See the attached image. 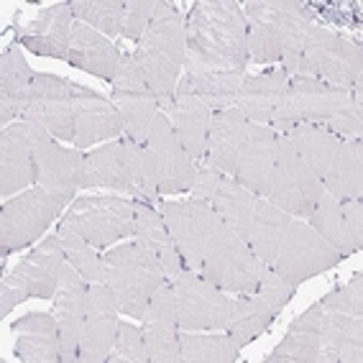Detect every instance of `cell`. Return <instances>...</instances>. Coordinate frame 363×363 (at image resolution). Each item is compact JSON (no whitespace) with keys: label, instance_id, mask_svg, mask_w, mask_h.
I'll use <instances>...</instances> for the list:
<instances>
[{"label":"cell","instance_id":"836d02e7","mask_svg":"<svg viewBox=\"0 0 363 363\" xmlns=\"http://www.w3.org/2000/svg\"><path fill=\"white\" fill-rule=\"evenodd\" d=\"M286 82H289V74L284 72V67H277V69L246 77L243 84H240V92L233 105L243 113V118H246L248 123L269 125L272 123L274 105L279 100Z\"/></svg>","mask_w":363,"mask_h":363},{"label":"cell","instance_id":"4dcf8cb0","mask_svg":"<svg viewBox=\"0 0 363 363\" xmlns=\"http://www.w3.org/2000/svg\"><path fill=\"white\" fill-rule=\"evenodd\" d=\"M248 36V62H281V31L277 0H251L243 6Z\"/></svg>","mask_w":363,"mask_h":363},{"label":"cell","instance_id":"d4e9b609","mask_svg":"<svg viewBox=\"0 0 363 363\" xmlns=\"http://www.w3.org/2000/svg\"><path fill=\"white\" fill-rule=\"evenodd\" d=\"M164 116L169 118V123L174 128L177 138L184 149L189 151V156L200 162L208 154V133H210V118L213 111L208 108V103L202 98H197L192 87L187 84V79L182 77L174 90V100L169 105Z\"/></svg>","mask_w":363,"mask_h":363},{"label":"cell","instance_id":"7dc6e473","mask_svg":"<svg viewBox=\"0 0 363 363\" xmlns=\"http://www.w3.org/2000/svg\"><path fill=\"white\" fill-rule=\"evenodd\" d=\"M74 21H82L103 36H121L125 18V0H74Z\"/></svg>","mask_w":363,"mask_h":363},{"label":"cell","instance_id":"3957f363","mask_svg":"<svg viewBox=\"0 0 363 363\" xmlns=\"http://www.w3.org/2000/svg\"><path fill=\"white\" fill-rule=\"evenodd\" d=\"M187 46L208 57L248 67L246 16L235 0H200L184 18Z\"/></svg>","mask_w":363,"mask_h":363},{"label":"cell","instance_id":"bcb514c9","mask_svg":"<svg viewBox=\"0 0 363 363\" xmlns=\"http://www.w3.org/2000/svg\"><path fill=\"white\" fill-rule=\"evenodd\" d=\"M59 243L65 248L67 264H72L79 272L84 281L90 284H105V264L98 256V248L87 243L82 235L74 230L72 225H67L65 220L59 223Z\"/></svg>","mask_w":363,"mask_h":363},{"label":"cell","instance_id":"ab89813d","mask_svg":"<svg viewBox=\"0 0 363 363\" xmlns=\"http://www.w3.org/2000/svg\"><path fill=\"white\" fill-rule=\"evenodd\" d=\"M256 202L259 197L248 192L240 182H235L233 177H223L218 195L213 200V210L220 215V220L225 223L240 240L248 243V233H251L253 213H256Z\"/></svg>","mask_w":363,"mask_h":363},{"label":"cell","instance_id":"db71d44e","mask_svg":"<svg viewBox=\"0 0 363 363\" xmlns=\"http://www.w3.org/2000/svg\"><path fill=\"white\" fill-rule=\"evenodd\" d=\"M343 218H345V228H348V235H350V240H353V246H356V251H361L363 248V202L345 200Z\"/></svg>","mask_w":363,"mask_h":363},{"label":"cell","instance_id":"d590c367","mask_svg":"<svg viewBox=\"0 0 363 363\" xmlns=\"http://www.w3.org/2000/svg\"><path fill=\"white\" fill-rule=\"evenodd\" d=\"M84 189H113L118 195H130L128 164L123 141L105 143L84 156Z\"/></svg>","mask_w":363,"mask_h":363},{"label":"cell","instance_id":"8fae6325","mask_svg":"<svg viewBox=\"0 0 363 363\" xmlns=\"http://www.w3.org/2000/svg\"><path fill=\"white\" fill-rule=\"evenodd\" d=\"M169 284L174 294L179 330H223L228 325L230 299L225 297L220 286H215L202 274L192 272V269H182Z\"/></svg>","mask_w":363,"mask_h":363},{"label":"cell","instance_id":"277c9868","mask_svg":"<svg viewBox=\"0 0 363 363\" xmlns=\"http://www.w3.org/2000/svg\"><path fill=\"white\" fill-rule=\"evenodd\" d=\"M363 69V52L358 41H350L333 28H325L320 23H312L307 31L305 49L299 54L297 74L302 77L320 79L333 87L353 90Z\"/></svg>","mask_w":363,"mask_h":363},{"label":"cell","instance_id":"5b68a950","mask_svg":"<svg viewBox=\"0 0 363 363\" xmlns=\"http://www.w3.org/2000/svg\"><path fill=\"white\" fill-rule=\"evenodd\" d=\"M67 256L59 235H49L8 274L0 284V315H11L16 305L26 299H54L59 281L65 277Z\"/></svg>","mask_w":363,"mask_h":363},{"label":"cell","instance_id":"30bf717a","mask_svg":"<svg viewBox=\"0 0 363 363\" xmlns=\"http://www.w3.org/2000/svg\"><path fill=\"white\" fill-rule=\"evenodd\" d=\"M62 220L103 251L111 243L133 235V200L121 195L79 197L67 208Z\"/></svg>","mask_w":363,"mask_h":363},{"label":"cell","instance_id":"74e56055","mask_svg":"<svg viewBox=\"0 0 363 363\" xmlns=\"http://www.w3.org/2000/svg\"><path fill=\"white\" fill-rule=\"evenodd\" d=\"M292 220H294L292 215L279 210L269 200L256 202L251 233H248V246H251V251L256 253V259L264 266L274 264V259H277V253H279V248H281V240H284Z\"/></svg>","mask_w":363,"mask_h":363},{"label":"cell","instance_id":"52a82bcc","mask_svg":"<svg viewBox=\"0 0 363 363\" xmlns=\"http://www.w3.org/2000/svg\"><path fill=\"white\" fill-rule=\"evenodd\" d=\"M323 192V179L299 159L292 141L286 136L277 138V156L266 200L292 218H310Z\"/></svg>","mask_w":363,"mask_h":363},{"label":"cell","instance_id":"d6986e66","mask_svg":"<svg viewBox=\"0 0 363 363\" xmlns=\"http://www.w3.org/2000/svg\"><path fill=\"white\" fill-rule=\"evenodd\" d=\"M23 121L39 123L59 141H74V103H72V82L57 74L36 72L28 95Z\"/></svg>","mask_w":363,"mask_h":363},{"label":"cell","instance_id":"816d5d0a","mask_svg":"<svg viewBox=\"0 0 363 363\" xmlns=\"http://www.w3.org/2000/svg\"><path fill=\"white\" fill-rule=\"evenodd\" d=\"M156 3L151 0H125V18H123V33L125 39L141 41L151 18H154Z\"/></svg>","mask_w":363,"mask_h":363},{"label":"cell","instance_id":"60d3db41","mask_svg":"<svg viewBox=\"0 0 363 363\" xmlns=\"http://www.w3.org/2000/svg\"><path fill=\"white\" fill-rule=\"evenodd\" d=\"M277 11H279V31H281V62L284 72L292 77L297 74L299 54L305 49V39L312 21L310 8L299 0H277Z\"/></svg>","mask_w":363,"mask_h":363},{"label":"cell","instance_id":"7a4b0ae2","mask_svg":"<svg viewBox=\"0 0 363 363\" xmlns=\"http://www.w3.org/2000/svg\"><path fill=\"white\" fill-rule=\"evenodd\" d=\"M103 264L105 286L111 289L118 310L128 318L143 320L151 297L167 281L162 261L141 243H121L105 253Z\"/></svg>","mask_w":363,"mask_h":363},{"label":"cell","instance_id":"681fc988","mask_svg":"<svg viewBox=\"0 0 363 363\" xmlns=\"http://www.w3.org/2000/svg\"><path fill=\"white\" fill-rule=\"evenodd\" d=\"M325 128L335 133L340 141L343 138H361L363 130V82H358L353 90H350V100L343 111L337 113L333 121L325 123Z\"/></svg>","mask_w":363,"mask_h":363},{"label":"cell","instance_id":"83f0119b","mask_svg":"<svg viewBox=\"0 0 363 363\" xmlns=\"http://www.w3.org/2000/svg\"><path fill=\"white\" fill-rule=\"evenodd\" d=\"M121 57H123V52L108 36H103V33L90 28L82 21H74L69 54H67V62L74 69H82L87 74H92V77L113 84L118 67H121Z\"/></svg>","mask_w":363,"mask_h":363},{"label":"cell","instance_id":"44dd1931","mask_svg":"<svg viewBox=\"0 0 363 363\" xmlns=\"http://www.w3.org/2000/svg\"><path fill=\"white\" fill-rule=\"evenodd\" d=\"M82 174L84 156L79 151L65 149L54 138L36 149V182L57 202L59 213L74 202L77 189L82 187Z\"/></svg>","mask_w":363,"mask_h":363},{"label":"cell","instance_id":"e0dca14e","mask_svg":"<svg viewBox=\"0 0 363 363\" xmlns=\"http://www.w3.org/2000/svg\"><path fill=\"white\" fill-rule=\"evenodd\" d=\"M184 79L197 98L208 103L210 111H223L235 103L240 84L246 79V67L220 57H208L187 46L184 54Z\"/></svg>","mask_w":363,"mask_h":363},{"label":"cell","instance_id":"4316f807","mask_svg":"<svg viewBox=\"0 0 363 363\" xmlns=\"http://www.w3.org/2000/svg\"><path fill=\"white\" fill-rule=\"evenodd\" d=\"M277 138H279V133L272 125L248 123L246 128V141L240 146L233 179L240 182L256 197H266V192H269L274 156H277Z\"/></svg>","mask_w":363,"mask_h":363},{"label":"cell","instance_id":"8992f818","mask_svg":"<svg viewBox=\"0 0 363 363\" xmlns=\"http://www.w3.org/2000/svg\"><path fill=\"white\" fill-rule=\"evenodd\" d=\"M348 100H350V90L333 87L328 82L302 77V74H294V77H289L279 100L274 105L272 128L284 136L297 123L325 125L328 121H333L337 113L343 111L345 105H348Z\"/></svg>","mask_w":363,"mask_h":363},{"label":"cell","instance_id":"7c38bea8","mask_svg":"<svg viewBox=\"0 0 363 363\" xmlns=\"http://www.w3.org/2000/svg\"><path fill=\"white\" fill-rule=\"evenodd\" d=\"M54 138L31 121H13L0 130V195L8 200L36 184V149Z\"/></svg>","mask_w":363,"mask_h":363},{"label":"cell","instance_id":"f35d334b","mask_svg":"<svg viewBox=\"0 0 363 363\" xmlns=\"http://www.w3.org/2000/svg\"><path fill=\"white\" fill-rule=\"evenodd\" d=\"M292 141L294 151L299 154V159L323 179L330 162L335 159L337 149H340V138L335 133L325 128L320 123H297L289 133H284Z\"/></svg>","mask_w":363,"mask_h":363},{"label":"cell","instance_id":"f1b7e54d","mask_svg":"<svg viewBox=\"0 0 363 363\" xmlns=\"http://www.w3.org/2000/svg\"><path fill=\"white\" fill-rule=\"evenodd\" d=\"M16 337V358L23 363L62 361V337L54 312H28L11 325Z\"/></svg>","mask_w":363,"mask_h":363},{"label":"cell","instance_id":"9c48e42d","mask_svg":"<svg viewBox=\"0 0 363 363\" xmlns=\"http://www.w3.org/2000/svg\"><path fill=\"white\" fill-rule=\"evenodd\" d=\"M200 274L215 286H220L223 292L253 294L259 289L264 264L256 259L246 240H240L230 228L223 225L213 246L208 248Z\"/></svg>","mask_w":363,"mask_h":363},{"label":"cell","instance_id":"ffe728a7","mask_svg":"<svg viewBox=\"0 0 363 363\" xmlns=\"http://www.w3.org/2000/svg\"><path fill=\"white\" fill-rule=\"evenodd\" d=\"M72 103H74V146L87 149L98 141H111L125 133L123 118L108 100L92 87L72 82Z\"/></svg>","mask_w":363,"mask_h":363},{"label":"cell","instance_id":"e575fe53","mask_svg":"<svg viewBox=\"0 0 363 363\" xmlns=\"http://www.w3.org/2000/svg\"><path fill=\"white\" fill-rule=\"evenodd\" d=\"M320 302L302 312L294 323L289 325V333L284 335L277 348L272 350V356L266 358L269 363H323V353H320Z\"/></svg>","mask_w":363,"mask_h":363},{"label":"cell","instance_id":"484cf974","mask_svg":"<svg viewBox=\"0 0 363 363\" xmlns=\"http://www.w3.org/2000/svg\"><path fill=\"white\" fill-rule=\"evenodd\" d=\"M72 26H74V13L72 3H54L44 8L28 21L18 31V44L26 46L36 57L65 59L69 54Z\"/></svg>","mask_w":363,"mask_h":363},{"label":"cell","instance_id":"9a60e30c","mask_svg":"<svg viewBox=\"0 0 363 363\" xmlns=\"http://www.w3.org/2000/svg\"><path fill=\"white\" fill-rule=\"evenodd\" d=\"M111 100L123 118L125 136L138 143H146L151 123L159 116V100H156L143 69L130 54L121 57V67H118V74L113 79Z\"/></svg>","mask_w":363,"mask_h":363},{"label":"cell","instance_id":"7bdbcfd3","mask_svg":"<svg viewBox=\"0 0 363 363\" xmlns=\"http://www.w3.org/2000/svg\"><path fill=\"white\" fill-rule=\"evenodd\" d=\"M179 348H182V363H235L243 345L230 333L205 335V330L202 333L184 330L179 335Z\"/></svg>","mask_w":363,"mask_h":363},{"label":"cell","instance_id":"6da1fadb","mask_svg":"<svg viewBox=\"0 0 363 363\" xmlns=\"http://www.w3.org/2000/svg\"><path fill=\"white\" fill-rule=\"evenodd\" d=\"M184 54H187L184 18L172 3L159 0L154 18H151L149 28L143 33V39L138 41L133 59L149 79L162 113L174 100V90L179 84L182 67H184Z\"/></svg>","mask_w":363,"mask_h":363},{"label":"cell","instance_id":"cb8c5ba5","mask_svg":"<svg viewBox=\"0 0 363 363\" xmlns=\"http://www.w3.org/2000/svg\"><path fill=\"white\" fill-rule=\"evenodd\" d=\"M141 323L151 363H182L179 323H177L174 294H172V284L169 281H164L156 289Z\"/></svg>","mask_w":363,"mask_h":363},{"label":"cell","instance_id":"b9f144b4","mask_svg":"<svg viewBox=\"0 0 363 363\" xmlns=\"http://www.w3.org/2000/svg\"><path fill=\"white\" fill-rule=\"evenodd\" d=\"M274 318L277 315L259 292L238 294L235 299H230V318H228L225 328L240 345H248L272 328Z\"/></svg>","mask_w":363,"mask_h":363},{"label":"cell","instance_id":"f5cc1de1","mask_svg":"<svg viewBox=\"0 0 363 363\" xmlns=\"http://www.w3.org/2000/svg\"><path fill=\"white\" fill-rule=\"evenodd\" d=\"M195 164H197L195 182H192V189H189V192H192V200H202V202H208V205H213L215 195H218V187H220V182L225 174H220L208 159H200V162H195Z\"/></svg>","mask_w":363,"mask_h":363},{"label":"cell","instance_id":"1f68e13d","mask_svg":"<svg viewBox=\"0 0 363 363\" xmlns=\"http://www.w3.org/2000/svg\"><path fill=\"white\" fill-rule=\"evenodd\" d=\"M246 128L248 121L243 118V113L230 105L223 111H213L210 118V133H208V159L220 174L233 177L235 162H238L240 146L246 141Z\"/></svg>","mask_w":363,"mask_h":363},{"label":"cell","instance_id":"ac0fdd59","mask_svg":"<svg viewBox=\"0 0 363 363\" xmlns=\"http://www.w3.org/2000/svg\"><path fill=\"white\" fill-rule=\"evenodd\" d=\"M149 149L151 159L156 167V182H159V192L162 195H182L192 189L195 182V159L189 156L177 138L174 128L169 123V118L164 113L154 118L149 130V138L143 143Z\"/></svg>","mask_w":363,"mask_h":363},{"label":"cell","instance_id":"d6a6232c","mask_svg":"<svg viewBox=\"0 0 363 363\" xmlns=\"http://www.w3.org/2000/svg\"><path fill=\"white\" fill-rule=\"evenodd\" d=\"M133 235H136V243L149 248L156 259L162 261L167 281H172L182 272V256L162 213L143 200H133Z\"/></svg>","mask_w":363,"mask_h":363},{"label":"cell","instance_id":"ee69618b","mask_svg":"<svg viewBox=\"0 0 363 363\" xmlns=\"http://www.w3.org/2000/svg\"><path fill=\"white\" fill-rule=\"evenodd\" d=\"M310 225L323 235L333 248H335L343 259H348L350 253H356V246L348 235V228H345V218H343V202L335 200L333 195L323 192V197L318 200L315 210L310 213Z\"/></svg>","mask_w":363,"mask_h":363},{"label":"cell","instance_id":"8d00e7d4","mask_svg":"<svg viewBox=\"0 0 363 363\" xmlns=\"http://www.w3.org/2000/svg\"><path fill=\"white\" fill-rule=\"evenodd\" d=\"M323 189L335 200H361L363 195V141L350 138L340 143L335 159L323 177Z\"/></svg>","mask_w":363,"mask_h":363},{"label":"cell","instance_id":"2e32d148","mask_svg":"<svg viewBox=\"0 0 363 363\" xmlns=\"http://www.w3.org/2000/svg\"><path fill=\"white\" fill-rule=\"evenodd\" d=\"M320 353L323 363H335L340 345L353 335L363 333V284L361 272L353 279L320 299Z\"/></svg>","mask_w":363,"mask_h":363},{"label":"cell","instance_id":"5bb4252c","mask_svg":"<svg viewBox=\"0 0 363 363\" xmlns=\"http://www.w3.org/2000/svg\"><path fill=\"white\" fill-rule=\"evenodd\" d=\"M57 215V202L39 184L16 195L13 200H6V205L0 210V251H3V259L8 253L36 243Z\"/></svg>","mask_w":363,"mask_h":363},{"label":"cell","instance_id":"7402d4cb","mask_svg":"<svg viewBox=\"0 0 363 363\" xmlns=\"http://www.w3.org/2000/svg\"><path fill=\"white\" fill-rule=\"evenodd\" d=\"M118 333V305L105 284H90L87 315L79 337V363H105L111 356Z\"/></svg>","mask_w":363,"mask_h":363},{"label":"cell","instance_id":"f907efd6","mask_svg":"<svg viewBox=\"0 0 363 363\" xmlns=\"http://www.w3.org/2000/svg\"><path fill=\"white\" fill-rule=\"evenodd\" d=\"M294 289L297 286L292 281H286L281 274H277L272 266H264V274H261V281H259V289L256 292L264 297V302L272 307L274 315H279L294 297Z\"/></svg>","mask_w":363,"mask_h":363},{"label":"cell","instance_id":"c3c4849f","mask_svg":"<svg viewBox=\"0 0 363 363\" xmlns=\"http://www.w3.org/2000/svg\"><path fill=\"white\" fill-rule=\"evenodd\" d=\"M108 363H151L149 348H146V337H143L141 328L118 320L116 343H113Z\"/></svg>","mask_w":363,"mask_h":363},{"label":"cell","instance_id":"603a6c76","mask_svg":"<svg viewBox=\"0 0 363 363\" xmlns=\"http://www.w3.org/2000/svg\"><path fill=\"white\" fill-rule=\"evenodd\" d=\"M87 292H90V281H84L77 269L67 264L65 277H62L57 294H54V318L59 325L62 361L65 363L77 361L79 337H82L84 315H87Z\"/></svg>","mask_w":363,"mask_h":363},{"label":"cell","instance_id":"f546056e","mask_svg":"<svg viewBox=\"0 0 363 363\" xmlns=\"http://www.w3.org/2000/svg\"><path fill=\"white\" fill-rule=\"evenodd\" d=\"M33 77L36 74L28 67L23 49L18 41H13L0 57V123L3 128L13 123V118L23 116Z\"/></svg>","mask_w":363,"mask_h":363},{"label":"cell","instance_id":"ba28073f","mask_svg":"<svg viewBox=\"0 0 363 363\" xmlns=\"http://www.w3.org/2000/svg\"><path fill=\"white\" fill-rule=\"evenodd\" d=\"M162 218L169 233L174 238V246L182 256V266L200 274L202 261L213 246L215 235L220 233L225 223L215 213L213 205L202 200L187 202H162Z\"/></svg>","mask_w":363,"mask_h":363},{"label":"cell","instance_id":"f6af8a7d","mask_svg":"<svg viewBox=\"0 0 363 363\" xmlns=\"http://www.w3.org/2000/svg\"><path fill=\"white\" fill-rule=\"evenodd\" d=\"M125 146V164H128V179H130V195L136 200L159 205L162 192H159V182H156V167L151 159L149 149L133 138H123Z\"/></svg>","mask_w":363,"mask_h":363},{"label":"cell","instance_id":"4fadbf2b","mask_svg":"<svg viewBox=\"0 0 363 363\" xmlns=\"http://www.w3.org/2000/svg\"><path fill=\"white\" fill-rule=\"evenodd\" d=\"M340 261H343V256L310 223L292 220L272 269L297 286L312 277H318V274L330 272Z\"/></svg>","mask_w":363,"mask_h":363}]
</instances>
